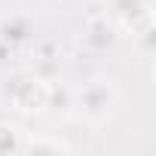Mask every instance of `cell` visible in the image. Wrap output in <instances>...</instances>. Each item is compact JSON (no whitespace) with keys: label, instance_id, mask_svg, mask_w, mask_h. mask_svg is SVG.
Here are the masks:
<instances>
[{"label":"cell","instance_id":"8992f818","mask_svg":"<svg viewBox=\"0 0 156 156\" xmlns=\"http://www.w3.org/2000/svg\"><path fill=\"white\" fill-rule=\"evenodd\" d=\"M31 34V25H28V19H19V16H12L9 22H6V37H12V40H25Z\"/></svg>","mask_w":156,"mask_h":156},{"label":"cell","instance_id":"277c9868","mask_svg":"<svg viewBox=\"0 0 156 156\" xmlns=\"http://www.w3.org/2000/svg\"><path fill=\"white\" fill-rule=\"evenodd\" d=\"M86 40H89V43H95V46H107V43L113 40L107 19H95V22L89 25V34H86Z\"/></svg>","mask_w":156,"mask_h":156},{"label":"cell","instance_id":"3957f363","mask_svg":"<svg viewBox=\"0 0 156 156\" xmlns=\"http://www.w3.org/2000/svg\"><path fill=\"white\" fill-rule=\"evenodd\" d=\"M110 9L132 31L141 25H150V0H110Z\"/></svg>","mask_w":156,"mask_h":156},{"label":"cell","instance_id":"5b68a950","mask_svg":"<svg viewBox=\"0 0 156 156\" xmlns=\"http://www.w3.org/2000/svg\"><path fill=\"white\" fill-rule=\"evenodd\" d=\"M19 150V129L0 122V153H12Z\"/></svg>","mask_w":156,"mask_h":156},{"label":"cell","instance_id":"6da1fadb","mask_svg":"<svg viewBox=\"0 0 156 156\" xmlns=\"http://www.w3.org/2000/svg\"><path fill=\"white\" fill-rule=\"evenodd\" d=\"M116 101L119 95L110 80H92V83H83L80 89H73V107L92 122L107 119L116 110Z\"/></svg>","mask_w":156,"mask_h":156},{"label":"cell","instance_id":"7a4b0ae2","mask_svg":"<svg viewBox=\"0 0 156 156\" xmlns=\"http://www.w3.org/2000/svg\"><path fill=\"white\" fill-rule=\"evenodd\" d=\"M46 95H49V89L37 80V76H28V73H19L12 80H6V89H3V98L16 110H25V113L46 107Z\"/></svg>","mask_w":156,"mask_h":156}]
</instances>
